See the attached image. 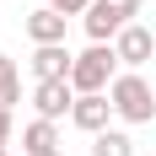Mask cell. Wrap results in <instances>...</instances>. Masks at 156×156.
<instances>
[{"label":"cell","instance_id":"cell-10","mask_svg":"<svg viewBox=\"0 0 156 156\" xmlns=\"http://www.w3.org/2000/svg\"><path fill=\"white\" fill-rule=\"evenodd\" d=\"M92 156H135V140L124 129H102V135H92Z\"/></svg>","mask_w":156,"mask_h":156},{"label":"cell","instance_id":"cell-9","mask_svg":"<svg viewBox=\"0 0 156 156\" xmlns=\"http://www.w3.org/2000/svg\"><path fill=\"white\" fill-rule=\"evenodd\" d=\"M27 38H32V43H65V16L54 11V5L32 11L27 16Z\"/></svg>","mask_w":156,"mask_h":156},{"label":"cell","instance_id":"cell-6","mask_svg":"<svg viewBox=\"0 0 156 156\" xmlns=\"http://www.w3.org/2000/svg\"><path fill=\"white\" fill-rule=\"evenodd\" d=\"M108 119H113V97H108V92H86V97H76V113H70V124H76V129L102 135V129H108Z\"/></svg>","mask_w":156,"mask_h":156},{"label":"cell","instance_id":"cell-5","mask_svg":"<svg viewBox=\"0 0 156 156\" xmlns=\"http://www.w3.org/2000/svg\"><path fill=\"white\" fill-rule=\"evenodd\" d=\"M113 48H119V65H129V70H140L145 59L156 54V32L145 27V22H129L119 38H113Z\"/></svg>","mask_w":156,"mask_h":156},{"label":"cell","instance_id":"cell-13","mask_svg":"<svg viewBox=\"0 0 156 156\" xmlns=\"http://www.w3.org/2000/svg\"><path fill=\"white\" fill-rule=\"evenodd\" d=\"M11 140V108H0V145Z\"/></svg>","mask_w":156,"mask_h":156},{"label":"cell","instance_id":"cell-12","mask_svg":"<svg viewBox=\"0 0 156 156\" xmlns=\"http://www.w3.org/2000/svg\"><path fill=\"white\" fill-rule=\"evenodd\" d=\"M48 5H54L59 16H86L92 11V0H48Z\"/></svg>","mask_w":156,"mask_h":156},{"label":"cell","instance_id":"cell-14","mask_svg":"<svg viewBox=\"0 0 156 156\" xmlns=\"http://www.w3.org/2000/svg\"><path fill=\"white\" fill-rule=\"evenodd\" d=\"M48 156H65V151H48Z\"/></svg>","mask_w":156,"mask_h":156},{"label":"cell","instance_id":"cell-4","mask_svg":"<svg viewBox=\"0 0 156 156\" xmlns=\"http://www.w3.org/2000/svg\"><path fill=\"white\" fill-rule=\"evenodd\" d=\"M76 86H70V81H38V86H32V108H38V119H54V124H59L65 113H76Z\"/></svg>","mask_w":156,"mask_h":156},{"label":"cell","instance_id":"cell-2","mask_svg":"<svg viewBox=\"0 0 156 156\" xmlns=\"http://www.w3.org/2000/svg\"><path fill=\"white\" fill-rule=\"evenodd\" d=\"M113 81H119V48H113V43H92L86 54H76L70 86H76L81 97H86V92H108Z\"/></svg>","mask_w":156,"mask_h":156},{"label":"cell","instance_id":"cell-7","mask_svg":"<svg viewBox=\"0 0 156 156\" xmlns=\"http://www.w3.org/2000/svg\"><path fill=\"white\" fill-rule=\"evenodd\" d=\"M70 65H76V54L65 43H38L32 48V76L38 81H70Z\"/></svg>","mask_w":156,"mask_h":156},{"label":"cell","instance_id":"cell-3","mask_svg":"<svg viewBox=\"0 0 156 156\" xmlns=\"http://www.w3.org/2000/svg\"><path fill=\"white\" fill-rule=\"evenodd\" d=\"M135 16H140V0H92V11H86V38H92V43H113Z\"/></svg>","mask_w":156,"mask_h":156},{"label":"cell","instance_id":"cell-1","mask_svg":"<svg viewBox=\"0 0 156 156\" xmlns=\"http://www.w3.org/2000/svg\"><path fill=\"white\" fill-rule=\"evenodd\" d=\"M108 97H113V113L124 124H151L156 119V92H151V81L140 70H119V81L108 86Z\"/></svg>","mask_w":156,"mask_h":156},{"label":"cell","instance_id":"cell-8","mask_svg":"<svg viewBox=\"0 0 156 156\" xmlns=\"http://www.w3.org/2000/svg\"><path fill=\"white\" fill-rule=\"evenodd\" d=\"M48 151H59V129L54 119H32L22 129V156H48Z\"/></svg>","mask_w":156,"mask_h":156},{"label":"cell","instance_id":"cell-11","mask_svg":"<svg viewBox=\"0 0 156 156\" xmlns=\"http://www.w3.org/2000/svg\"><path fill=\"white\" fill-rule=\"evenodd\" d=\"M11 102H22V76H16L11 54H0V108H11Z\"/></svg>","mask_w":156,"mask_h":156},{"label":"cell","instance_id":"cell-15","mask_svg":"<svg viewBox=\"0 0 156 156\" xmlns=\"http://www.w3.org/2000/svg\"><path fill=\"white\" fill-rule=\"evenodd\" d=\"M0 156H5V145H0Z\"/></svg>","mask_w":156,"mask_h":156}]
</instances>
